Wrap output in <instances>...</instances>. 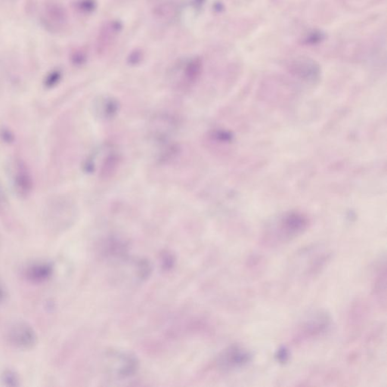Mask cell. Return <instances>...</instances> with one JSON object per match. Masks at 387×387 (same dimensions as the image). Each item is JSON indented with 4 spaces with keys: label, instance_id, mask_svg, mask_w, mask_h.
Segmentation results:
<instances>
[{
    "label": "cell",
    "instance_id": "cell-5",
    "mask_svg": "<svg viewBox=\"0 0 387 387\" xmlns=\"http://www.w3.org/2000/svg\"><path fill=\"white\" fill-rule=\"evenodd\" d=\"M53 265L50 262H38L27 268L26 277L34 282L46 281L53 274Z\"/></svg>",
    "mask_w": 387,
    "mask_h": 387
},
{
    "label": "cell",
    "instance_id": "cell-3",
    "mask_svg": "<svg viewBox=\"0 0 387 387\" xmlns=\"http://www.w3.org/2000/svg\"><path fill=\"white\" fill-rule=\"evenodd\" d=\"M251 358L248 352L238 347H232L221 355L219 365L223 369L242 367L250 362Z\"/></svg>",
    "mask_w": 387,
    "mask_h": 387
},
{
    "label": "cell",
    "instance_id": "cell-7",
    "mask_svg": "<svg viewBox=\"0 0 387 387\" xmlns=\"http://www.w3.org/2000/svg\"><path fill=\"white\" fill-rule=\"evenodd\" d=\"M287 356H288V355H287V351H286L284 349H283V350H279L278 352V359L280 361H283L284 362V360H285V359H287Z\"/></svg>",
    "mask_w": 387,
    "mask_h": 387
},
{
    "label": "cell",
    "instance_id": "cell-6",
    "mask_svg": "<svg viewBox=\"0 0 387 387\" xmlns=\"http://www.w3.org/2000/svg\"><path fill=\"white\" fill-rule=\"evenodd\" d=\"M2 382L8 387H16L18 386V378L14 372L8 371L2 375Z\"/></svg>",
    "mask_w": 387,
    "mask_h": 387
},
{
    "label": "cell",
    "instance_id": "cell-4",
    "mask_svg": "<svg viewBox=\"0 0 387 387\" xmlns=\"http://www.w3.org/2000/svg\"><path fill=\"white\" fill-rule=\"evenodd\" d=\"M14 173V183L17 192L21 195H27L32 187L28 169L22 162H19L16 164Z\"/></svg>",
    "mask_w": 387,
    "mask_h": 387
},
{
    "label": "cell",
    "instance_id": "cell-1",
    "mask_svg": "<svg viewBox=\"0 0 387 387\" xmlns=\"http://www.w3.org/2000/svg\"><path fill=\"white\" fill-rule=\"evenodd\" d=\"M308 220L303 214L290 213L281 218L277 225L278 237L289 240L304 232L308 226Z\"/></svg>",
    "mask_w": 387,
    "mask_h": 387
},
{
    "label": "cell",
    "instance_id": "cell-9",
    "mask_svg": "<svg viewBox=\"0 0 387 387\" xmlns=\"http://www.w3.org/2000/svg\"><path fill=\"white\" fill-rule=\"evenodd\" d=\"M3 203H2V195H1V194H0V208L2 207V205Z\"/></svg>",
    "mask_w": 387,
    "mask_h": 387
},
{
    "label": "cell",
    "instance_id": "cell-2",
    "mask_svg": "<svg viewBox=\"0 0 387 387\" xmlns=\"http://www.w3.org/2000/svg\"><path fill=\"white\" fill-rule=\"evenodd\" d=\"M8 340L17 348L29 350L36 345V333L27 324L18 323L10 330Z\"/></svg>",
    "mask_w": 387,
    "mask_h": 387
},
{
    "label": "cell",
    "instance_id": "cell-8",
    "mask_svg": "<svg viewBox=\"0 0 387 387\" xmlns=\"http://www.w3.org/2000/svg\"><path fill=\"white\" fill-rule=\"evenodd\" d=\"M6 293H5V289L0 284V303H2L5 300Z\"/></svg>",
    "mask_w": 387,
    "mask_h": 387
}]
</instances>
